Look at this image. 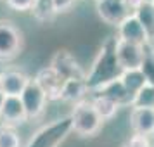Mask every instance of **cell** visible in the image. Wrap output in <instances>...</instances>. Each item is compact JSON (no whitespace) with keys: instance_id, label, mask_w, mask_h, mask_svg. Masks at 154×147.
Listing matches in <instances>:
<instances>
[{"instance_id":"22","label":"cell","mask_w":154,"mask_h":147,"mask_svg":"<svg viewBox=\"0 0 154 147\" xmlns=\"http://www.w3.org/2000/svg\"><path fill=\"white\" fill-rule=\"evenodd\" d=\"M0 147H21V139L14 126L0 125Z\"/></svg>"},{"instance_id":"14","label":"cell","mask_w":154,"mask_h":147,"mask_svg":"<svg viewBox=\"0 0 154 147\" xmlns=\"http://www.w3.org/2000/svg\"><path fill=\"white\" fill-rule=\"evenodd\" d=\"M95 95H102V97H107L111 99L112 102H116V104L121 107V106H132V100L133 97L125 90V87L121 85L119 80H114L111 83L104 85L102 88H99L97 92H94Z\"/></svg>"},{"instance_id":"20","label":"cell","mask_w":154,"mask_h":147,"mask_svg":"<svg viewBox=\"0 0 154 147\" xmlns=\"http://www.w3.org/2000/svg\"><path fill=\"white\" fill-rule=\"evenodd\" d=\"M140 69L146 76V81L151 87H154V43L151 42L144 45V63Z\"/></svg>"},{"instance_id":"16","label":"cell","mask_w":154,"mask_h":147,"mask_svg":"<svg viewBox=\"0 0 154 147\" xmlns=\"http://www.w3.org/2000/svg\"><path fill=\"white\" fill-rule=\"evenodd\" d=\"M133 14L146 31L147 42L154 43V0H146Z\"/></svg>"},{"instance_id":"7","label":"cell","mask_w":154,"mask_h":147,"mask_svg":"<svg viewBox=\"0 0 154 147\" xmlns=\"http://www.w3.org/2000/svg\"><path fill=\"white\" fill-rule=\"evenodd\" d=\"M116 59L123 71L140 69L144 63V45L116 40Z\"/></svg>"},{"instance_id":"28","label":"cell","mask_w":154,"mask_h":147,"mask_svg":"<svg viewBox=\"0 0 154 147\" xmlns=\"http://www.w3.org/2000/svg\"><path fill=\"white\" fill-rule=\"evenodd\" d=\"M123 147H130V145H128V144H125V145H123Z\"/></svg>"},{"instance_id":"13","label":"cell","mask_w":154,"mask_h":147,"mask_svg":"<svg viewBox=\"0 0 154 147\" xmlns=\"http://www.w3.org/2000/svg\"><path fill=\"white\" fill-rule=\"evenodd\" d=\"M130 126L133 133L139 135H154V109L133 107L130 114Z\"/></svg>"},{"instance_id":"25","label":"cell","mask_w":154,"mask_h":147,"mask_svg":"<svg viewBox=\"0 0 154 147\" xmlns=\"http://www.w3.org/2000/svg\"><path fill=\"white\" fill-rule=\"evenodd\" d=\"M54 2V7L56 12H64V11H69L75 4V0H52Z\"/></svg>"},{"instance_id":"6","label":"cell","mask_w":154,"mask_h":147,"mask_svg":"<svg viewBox=\"0 0 154 147\" xmlns=\"http://www.w3.org/2000/svg\"><path fill=\"white\" fill-rule=\"evenodd\" d=\"M23 106H24V111H26V118H38L42 116L45 111V106L49 102V99L45 95V92L36 85L35 80H29L26 88L23 90V93L19 95Z\"/></svg>"},{"instance_id":"17","label":"cell","mask_w":154,"mask_h":147,"mask_svg":"<svg viewBox=\"0 0 154 147\" xmlns=\"http://www.w3.org/2000/svg\"><path fill=\"white\" fill-rule=\"evenodd\" d=\"M119 81L121 85L125 87V90L135 97V93L147 83L146 81V76H144V73L142 69H128V71H123L121 73V76H119Z\"/></svg>"},{"instance_id":"5","label":"cell","mask_w":154,"mask_h":147,"mask_svg":"<svg viewBox=\"0 0 154 147\" xmlns=\"http://www.w3.org/2000/svg\"><path fill=\"white\" fill-rule=\"evenodd\" d=\"M50 68L56 71L64 81L66 80H85L87 78L85 69L80 66V63H78L76 59H75V56L66 49L57 50L56 54L52 56V59H50Z\"/></svg>"},{"instance_id":"3","label":"cell","mask_w":154,"mask_h":147,"mask_svg":"<svg viewBox=\"0 0 154 147\" xmlns=\"http://www.w3.org/2000/svg\"><path fill=\"white\" fill-rule=\"evenodd\" d=\"M71 119H73V132L82 137H94L95 133H99L104 123L88 100H82L75 106Z\"/></svg>"},{"instance_id":"26","label":"cell","mask_w":154,"mask_h":147,"mask_svg":"<svg viewBox=\"0 0 154 147\" xmlns=\"http://www.w3.org/2000/svg\"><path fill=\"white\" fill-rule=\"evenodd\" d=\"M123 2L126 4L128 11H130V12L133 14V12H135V11H137V9H139L140 5H142V4L146 2V0H123Z\"/></svg>"},{"instance_id":"15","label":"cell","mask_w":154,"mask_h":147,"mask_svg":"<svg viewBox=\"0 0 154 147\" xmlns=\"http://www.w3.org/2000/svg\"><path fill=\"white\" fill-rule=\"evenodd\" d=\"M88 93V88L85 85V80H66L63 83V90H61V100L64 102H73L76 106L82 102L83 97Z\"/></svg>"},{"instance_id":"23","label":"cell","mask_w":154,"mask_h":147,"mask_svg":"<svg viewBox=\"0 0 154 147\" xmlns=\"http://www.w3.org/2000/svg\"><path fill=\"white\" fill-rule=\"evenodd\" d=\"M7 5L14 11H19V12H26V11H31L35 0H5Z\"/></svg>"},{"instance_id":"4","label":"cell","mask_w":154,"mask_h":147,"mask_svg":"<svg viewBox=\"0 0 154 147\" xmlns=\"http://www.w3.org/2000/svg\"><path fill=\"white\" fill-rule=\"evenodd\" d=\"M23 49V35L12 21L0 19V61L14 59Z\"/></svg>"},{"instance_id":"12","label":"cell","mask_w":154,"mask_h":147,"mask_svg":"<svg viewBox=\"0 0 154 147\" xmlns=\"http://www.w3.org/2000/svg\"><path fill=\"white\" fill-rule=\"evenodd\" d=\"M0 118L4 121V125H19L23 121H26V111L23 106L21 99L19 97H11L5 95L2 107H0Z\"/></svg>"},{"instance_id":"1","label":"cell","mask_w":154,"mask_h":147,"mask_svg":"<svg viewBox=\"0 0 154 147\" xmlns=\"http://www.w3.org/2000/svg\"><path fill=\"white\" fill-rule=\"evenodd\" d=\"M116 36H109L99 50L97 57L92 63L90 71L87 73L85 85L88 92H97L104 85L111 83L114 80H119L123 69L119 68L116 59Z\"/></svg>"},{"instance_id":"8","label":"cell","mask_w":154,"mask_h":147,"mask_svg":"<svg viewBox=\"0 0 154 147\" xmlns=\"http://www.w3.org/2000/svg\"><path fill=\"white\" fill-rule=\"evenodd\" d=\"M95 9L100 19L112 26H118L126 16L132 14L123 0H95Z\"/></svg>"},{"instance_id":"10","label":"cell","mask_w":154,"mask_h":147,"mask_svg":"<svg viewBox=\"0 0 154 147\" xmlns=\"http://www.w3.org/2000/svg\"><path fill=\"white\" fill-rule=\"evenodd\" d=\"M33 80H35L36 85L45 92V95H47L49 100H56V99L61 97V90H63L64 80L59 76V75H57L50 66L40 69L38 73H36V76L33 78Z\"/></svg>"},{"instance_id":"11","label":"cell","mask_w":154,"mask_h":147,"mask_svg":"<svg viewBox=\"0 0 154 147\" xmlns=\"http://www.w3.org/2000/svg\"><path fill=\"white\" fill-rule=\"evenodd\" d=\"M31 78H28L23 71L9 69L0 73V90L4 95H11V97H19L23 90L26 88V85Z\"/></svg>"},{"instance_id":"24","label":"cell","mask_w":154,"mask_h":147,"mask_svg":"<svg viewBox=\"0 0 154 147\" xmlns=\"http://www.w3.org/2000/svg\"><path fill=\"white\" fill-rule=\"evenodd\" d=\"M126 144H128L130 147H151V140H149V137H146V135L133 133Z\"/></svg>"},{"instance_id":"21","label":"cell","mask_w":154,"mask_h":147,"mask_svg":"<svg viewBox=\"0 0 154 147\" xmlns=\"http://www.w3.org/2000/svg\"><path fill=\"white\" fill-rule=\"evenodd\" d=\"M132 107H146V109H154V87L146 83L140 88L132 100Z\"/></svg>"},{"instance_id":"27","label":"cell","mask_w":154,"mask_h":147,"mask_svg":"<svg viewBox=\"0 0 154 147\" xmlns=\"http://www.w3.org/2000/svg\"><path fill=\"white\" fill-rule=\"evenodd\" d=\"M4 99H5V95L2 93V90H0V107H2V102H4Z\"/></svg>"},{"instance_id":"19","label":"cell","mask_w":154,"mask_h":147,"mask_svg":"<svg viewBox=\"0 0 154 147\" xmlns=\"http://www.w3.org/2000/svg\"><path fill=\"white\" fill-rule=\"evenodd\" d=\"M31 14L36 21L40 23H49L56 17V7L52 0H35L33 7H31Z\"/></svg>"},{"instance_id":"2","label":"cell","mask_w":154,"mask_h":147,"mask_svg":"<svg viewBox=\"0 0 154 147\" xmlns=\"http://www.w3.org/2000/svg\"><path fill=\"white\" fill-rule=\"evenodd\" d=\"M71 132H73V119L71 114H68L36 130L26 147H59Z\"/></svg>"},{"instance_id":"9","label":"cell","mask_w":154,"mask_h":147,"mask_svg":"<svg viewBox=\"0 0 154 147\" xmlns=\"http://www.w3.org/2000/svg\"><path fill=\"white\" fill-rule=\"evenodd\" d=\"M116 28H118V36H116L118 40L135 43V45H146L147 43L146 31L139 23V19L135 17V14H128Z\"/></svg>"},{"instance_id":"18","label":"cell","mask_w":154,"mask_h":147,"mask_svg":"<svg viewBox=\"0 0 154 147\" xmlns=\"http://www.w3.org/2000/svg\"><path fill=\"white\" fill-rule=\"evenodd\" d=\"M92 106H94V109L95 112L99 114V118L102 119V121H109L116 116V112H118L119 106L116 102H112L111 99L107 97H102V95H94V99L90 100Z\"/></svg>"}]
</instances>
